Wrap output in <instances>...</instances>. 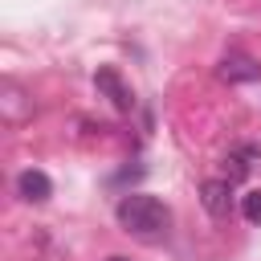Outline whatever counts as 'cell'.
Returning <instances> with one entry per match:
<instances>
[{"label":"cell","mask_w":261,"mask_h":261,"mask_svg":"<svg viewBox=\"0 0 261 261\" xmlns=\"http://www.w3.org/2000/svg\"><path fill=\"white\" fill-rule=\"evenodd\" d=\"M114 216H118V224H122L130 237H139V241H159V237L167 232V224H171V208H167L159 196H147V192L122 196L118 208H114Z\"/></svg>","instance_id":"cell-1"},{"label":"cell","mask_w":261,"mask_h":261,"mask_svg":"<svg viewBox=\"0 0 261 261\" xmlns=\"http://www.w3.org/2000/svg\"><path fill=\"white\" fill-rule=\"evenodd\" d=\"M200 204L208 216H228L232 212V179H204L200 184Z\"/></svg>","instance_id":"cell-2"},{"label":"cell","mask_w":261,"mask_h":261,"mask_svg":"<svg viewBox=\"0 0 261 261\" xmlns=\"http://www.w3.org/2000/svg\"><path fill=\"white\" fill-rule=\"evenodd\" d=\"M261 163V147H253V143H241V147H232L228 155H224V179H245L253 167Z\"/></svg>","instance_id":"cell-3"},{"label":"cell","mask_w":261,"mask_h":261,"mask_svg":"<svg viewBox=\"0 0 261 261\" xmlns=\"http://www.w3.org/2000/svg\"><path fill=\"white\" fill-rule=\"evenodd\" d=\"M16 192H20V200H29V204H45V200L53 196V179H49L45 171L29 167V171L16 175Z\"/></svg>","instance_id":"cell-4"},{"label":"cell","mask_w":261,"mask_h":261,"mask_svg":"<svg viewBox=\"0 0 261 261\" xmlns=\"http://www.w3.org/2000/svg\"><path fill=\"white\" fill-rule=\"evenodd\" d=\"M216 73H220V82H257L261 77V65L253 57H245V53H228L216 65Z\"/></svg>","instance_id":"cell-5"},{"label":"cell","mask_w":261,"mask_h":261,"mask_svg":"<svg viewBox=\"0 0 261 261\" xmlns=\"http://www.w3.org/2000/svg\"><path fill=\"white\" fill-rule=\"evenodd\" d=\"M94 86L102 90V94H110V102L118 106V110H130L135 106V94L122 86V77H118V69H110V65H102L98 73H94Z\"/></svg>","instance_id":"cell-6"},{"label":"cell","mask_w":261,"mask_h":261,"mask_svg":"<svg viewBox=\"0 0 261 261\" xmlns=\"http://www.w3.org/2000/svg\"><path fill=\"white\" fill-rule=\"evenodd\" d=\"M241 216L249 224H261V188H253V192L241 196Z\"/></svg>","instance_id":"cell-7"},{"label":"cell","mask_w":261,"mask_h":261,"mask_svg":"<svg viewBox=\"0 0 261 261\" xmlns=\"http://www.w3.org/2000/svg\"><path fill=\"white\" fill-rule=\"evenodd\" d=\"M110 261H126V257H110Z\"/></svg>","instance_id":"cell-8"}]
</instances>
